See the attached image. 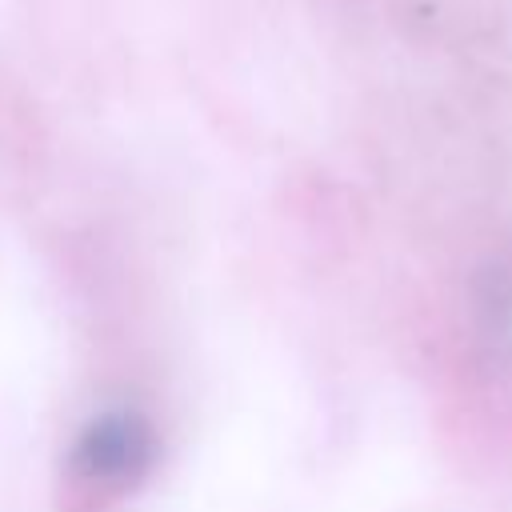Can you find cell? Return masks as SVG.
<instances>
[{
    "instance_id": "cell-1",
    "label": "cell",
    "mask_w": 512,
    "mask_h": 512,
    "mask_svg": "<svg viewBox=\"0 0 512 512\" xmlns=\"http://www.w3.org/2000/svg\"><path fill=\"white\" fill-rule=\"evenodd\" d=\"M152 464L156 432L136 408H104L72 440V468L100 488H132Z\"/></svg>"
}]
</instances>
